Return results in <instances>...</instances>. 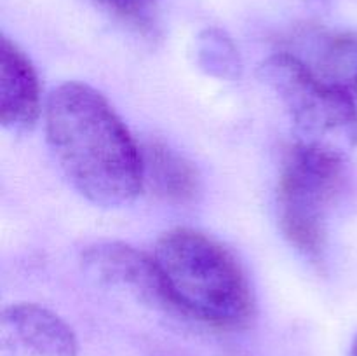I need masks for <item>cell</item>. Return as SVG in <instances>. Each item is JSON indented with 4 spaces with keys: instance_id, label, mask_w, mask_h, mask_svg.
Wrapping results in <instances>:
<instances>
[{
    "instance_id": "cell-1",
    "label": "cell",
    "mask_w": 357,
    "mask_h": 356,
    "mask_svg": "<svg viewBox=\"0 0 357 356\" xmlns=\"http://www.w3.org/2000/svg\"><path fill=\"white\" fill-rule=\"evenodd\" d=\"M45 136L59 170L87 201L129 205L143 188L142 149L107 98L82 82L52 89Z\"/></svg>"
},
{
    "instance_id": "cell-2",
    "label": "cell",
    "mask_w": 357,
    "mask_h": 356,
    "mask_svg": "<svg viewBox=\"0 0 357 356\" xmlns=\"http://www.w3.org/2000/svg\"><path fill=\"white\" fill-rule=\"evenodd\" d=\"M178 316L220 330H241L255 318L250 281L232 251L201 230L176 227L153 251Z\"/></svg>"
},
{
    "instance_id": "cell-3",
    "label": "cell",
    "mask_w": 357,
    "mask_h": 356,
    "mask_svg": "<svg viewBox=\"0 0 357 356\" xmlns=\"http://www.w3.org/2000/svg\"><path fill=\"white\" fill-rule=\"evenodd\" d=\"M345 178V154L296 142L284 154L278 184L282 234L305 257L319 260L326 246L328 213Z\"/></svg>"
},
{
    "instance_id": "cell-4",
    "label": "cell",
    "mask_w": 357,
    "mask_h": 356,
    "mask_svg": "<svg viewBox=\"0 0 357 356\" xmlns=\"http://www.w3.org/2000/svg\"><path fill=\"white\" fill-rule=\"evenodd\" d=\"M260 79L291 115L300 143L344 152L357 143L354 96L323 79L302 58L278 52L260 65Z\"/></svg>"
},
{
    "instance_id": "cell-5",
    "label": "cell",
    "mask_w": 357,
    "mask_h": 356,
    "mask_svg": "<svg viewBox=\"0 0 357 356\" xmlns=\"http://www.w3.org/2000/svg\"><path fill=\"white\" fill-rule=\"evenodd\" d=\"M80 262L98 285L121 290L153 309L178 316L173 293L155 257L121 241H101L87 246Z\"/></svg>"
},
{
    "instance_id": "cell-6",
    "label": "cell",
    "mask_w": 357,
    "mask_h": 356,
    "mask_svg": "<svg viewBox=\"0 0 357 356\" xmlns=\"http://www.w3.org/2000/svg\"><path fill=\"white\" fill-rule=\"evenodd\" d=\"M40 115V86L28 56L2 35L0 38V122L7 131L23 135Z\"/></svg>"
},
{
    "instance_id": "cell-7",
    "label": "cell",
    "mask_w": 357,
    "mask_h": 356,
    "mask_svg": "<svg viewBox=\"0 0 357 356\" xmlns=\"http://www.w3.org/2000/svg\"><path fill=\"white\" fill-rule=\"evenodd\" d=\"M2 323L17 342L37 356H77L75 332L58 314L38 304L20 302L6 307Z\"/></svg>"
},
{
    "instance_id": "cell-8",
    "label": "cell",
    "mask_w": 357,
    "mask_h": 356,
    "mask_svg": "<svg viewBox=\"0 0 357 356\" xmlns=\"http://www.w3.org/2000/svg\"><path fill=\"white\" fill-rule=\"evenodd\" d=\"M143 185L159 199L173 205L192 202L201 192V177L190 161L162 142L142 147Z\"/></svg>"
},
{
    "instance_id": "cell-9",
    "label": "cell",
    "mask_w": 357,
    "mask_h": 356,
    "mask_svg": "<svg viewBox=\"0 0 357 356\" xmlns=\"http://www.w3.org/2000/svg\"><path fill=\"white\" fill-rule=\"evenodd\" d=\"M162 0H94L110 16L142 31L152 30Z\"/></svg>"
},
{
    "instance_id": "cell-10",
    "label": "cell",
    "mask_w": 357,
    "mask_h": 356,
    "mask_svg": "<svg viewBox=\"0 0 357 356\" xmlns=\"http://www.w3.org/2000/svg\"><path fill=\"white\" fill-rule=\"evenodd\" d=\"M201 58L204 59L202 65L208 66L209 72L215 73L218 70V75H229L230 70H236L237 56L232 42L218 30H208L201 37Z\"/></svg>"
},
{
    "instance_id": "cell-11",
    "label": "cell",
    "mask_w": 357,
    "mask_h": 356,
    "mask_svg": "<svg viewBox=\"0 0 357 356\" xmlns=\"http://www.w3.org/2000/svg\"><path fill=\"white\" fill-rule=\"evenodd\" d=\"M351 356H357V337H356L354 344H352V351H351Z\"/></svg>"
},
{
    "instance_id": "cell-12",
    "label": "cell",
    "mask_w": 357,
    "mask_h": 356,
    "mask_svg": "<svg viewBox=\"0 0 357 356\" xmlns=\"http://www.w3.org/2000/svg\"><path fill=\"white\" fill-rule=\"evenodd\" d=\"M352 94L357 96V75H356V80H354V86H352Z\"/></svg>"
}]
</instances>
